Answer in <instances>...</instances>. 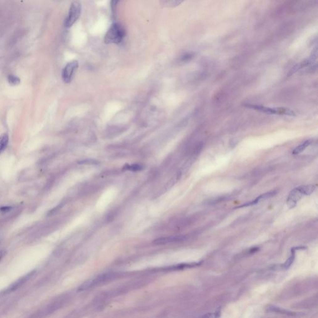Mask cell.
Instances as JSON below:
<instances>
[{"label":"cell","instance_id":"obj_8","mask_svg":"<svg viewBox=\"0 0 318 318\" xmlns=\"http://www.w3.org/2000/svg\"><path fill=\"white\" fill-rule=\"evenodd\" d=\"M267 310L270 312H274V313H276L278 314H281V315H284L289 316H298L300 315V313H299L291 311L289 310H286L284 308L275 306H271L268 307Z\"/></svg>","mask_w":318,"mask_h":318},{"label":"cell","instance_id":"obj_13","mask_svg":"<svg viewBox=\"0 0 318 318\" xmlns=\"http://www.w3.org/2000/svg\"><path fill=\"white\" fill-rule=\"evenodd\" d=\"M9 142V136L4 133L0 136V154L4 152Z\"/></svg>","mask_w":318,"mask_h":318},{"label":"cell","instance_id":"obj_4","mask_svg":"<svg viewBox=\"0 0 318 318\" xmlns=\"http://www.w3.org/2000/svg\"><path fill=\"white\" fill-rule=\"evenodd\" d=\"M303 196L304 195L298 187H296L291 190L286 201L288 208L290 209L295 208L297 202L303 197Z\"/></svg>","mask_w":318,"mask_h":318},{"label":"cell","instance_id":"obj_18","mask_svg":"<svg viewBox=\"0 0 318 318\" xmlns=\"http://www.w3.org/2000/svg\"><path fill=\"white\" fill-rule=\"evenodd\" d=\"M5 254H6V252H5V250H1V251H0V261H1V260H2V258L4 257Z\"/></svg>","mask_w":318,"mask_h":318},{"label":"cell","instance_id":"obj_6","mask_svg":"<svg viewBox=\"0 0 318 318\" xmlns=\"http://www.w3.org/2000/svg\"><path fill=\"white\" fill-rule=\"evenodd\" d=\"M34 272H31V273H29L28 274H27L26 276H24L23 277L19 279V280H18L16 282H15L14 283H13L9 287H8L7 289H6V290H4L3 292L1 293V294H3V295H4V294H7V293H9L11 292H13L14 291H15L16 289H17L19 287L21 286L23 284L26 283L31 277V276L33 275Z\"/></svg>","mask_w":318,"mask_h":318},{"label":"cell","instance_id":"obj_10","mask_svg":"<svg viewBox=\"0 0 318 318\" xmlns=\"http://www.w3.org/2000/svg\"><path fill=\"white\" fill-rule=\"evenodd\" d=\"M313 142V140L312 139H308V140H306V141L304 142L303 143H302L301 144H300V145H298V147H296L293 150V152L292 154H294V155H296V154H300L302 152H303L309 145H311V143Z\"/></svg>","mask_w":318,"mask_h":318},{"label":"cell","instance_id":"obj_9","mask_svg":"<svg viewBox=\"0 0 318 318\" xmlns=\"http://www.w3.org/2000/svg\"><path fill=\"white\" fill-rule=\"evenodd\" d=\"M312 62H313L312 61V60L310 58L305 60L304 61L301 62V63H300V64L296 65L295 66H294L289 70V71L288 73V75H293V73H296L297 71H298L299 70L301 69H303V68L308 66V65H310Z\"/></svg>","mask_w":318,"mask_h":318},{"label":"cell","instance_id":"obj_5","mask_svg":"<svg viewBox=\"0 0 318 318\" xmlns=\"http://www.w3.org/2000/svg\"><path fill=\"white\" fill-rule=\"evenodd\" d=\"M277 193V191H270V192H267V193H265L264 194H262L260 196H258L257 198H256L254 200H252L251 201H249L248 203H246L245 204H243L239 206H237L236 208H235V209L236 208H244V207H248V206H253V205H255L257 203H258L259 202H260L262 200H267V199H268V198H272L273 196H274L275 195H276Z\"/></svg>","mask_w":318,"mask_h":318},{"label":"cell","instance_id":"obj_12","mask_svg":"<svg viewBox=\"0 0 318 318\" xmlns=\"http://www.w3.org/2000/svg\"><path fill=\"white\" fill-rule=\"evenodd\" d=\"M298 188H300L303 195H310L315 191L316 189V186L313 185L300 186H298Z\"/></svg>","mask_w":318,"mask_h":318},{"label":"cell","instance_id":"obj_16","mask_svg":"<svg viewBox=\"0 0 318 318\" xmlns=\"http://www.w3.org/2000/svg\"><path fill=\"white\" fill-rule=\"evenodd\" d=\"M221 313L220 311H217L213 313H207L202 315L200 318H219L221 317Z\"/></svg>","mask_w":318,"mask_h":318},{"label":"cell","instance_id":"obj_14","mask_svg":"<svg viewBox=\"0 0 318 318\" xmlns=\"http://www.w3.org/2000/svg\"><path fill=\"white\" fill-rule=\"evenodd\" d=\"M295 252H296L295 248H292V249H291V254L290 257L286 260V261L282 265V268L287 269V268H288L292 265V263H293V262L295 260Z\"/></svg>","mask_w":318,"mask_h":318},{"label":"cell","instance_id":"obj_11","mask_svg":"<svg viewBox=\"0 0 318 318\" xmlns=\"http://www.w3.org/2000/svg\"><path fill=\"white\" fill-rule=\"evenodd\" d=\"M276 111H277V114H279V115H286V116H296V114L294 111L291 110V109L286 108V107H276Z\"/></svg>","mask_w":318,"mask_h":318},{"label":"cell","instance_id":"obj_2","mask_svg":"<svg viewBox=\"0 0 318 318\" xmlns=\"http://www.w3.org/2000/svg\"><path fill=\"white\" fill-rule=\"evenodd\" d=\"M81 11V6L80 3L74 1L71 4L68 16L65 20L66 28H71L79 19Z\"/></svg>","mask_w":318,"mask_h":318},{"label":"cell","instance_id":"obj_17","mask_svg":"<svg viewBox=\"0 0 318 318\" xmlns=\"http://www.w3.org/2000/svg\"><path fill=\"white\" fill-rule=\"evenodd\" d=\"M11 209H12V206H3V207H1L0 208V210H1V212H8V211H11Z\"/></svg>","mask_w":318,"mask_h":318},{"label":"cell","instance_id":"obj_15","mask_svg":"<svg viewBox=\"0 0 318 318\" xmlns=\"http://www.w3.org/2000/svg\"><path fill=\"white\" fill-rule=\"evenodd\" d=\"M8 81L11 86H15L20 84L21 79L14 75H9L8 76Z\"/></svg>","mask_w":318,"mask_h":318},{"label":"cell","instance_id":"obj_3","mask_svg":"<svg viewBox=\"0 0 318 318\" xmlns=\"http://www.w3.org/2000/svg\"><path fill=\"white\" fill-rule=\"evenodd\" d=\"M78 68V62L73 60L68 63L64 68L62 72V77L63 81L65 83H70L73 78L74 73Z\"/></svg>","mask_w":318,"mask_h":318},{"label":"cell","instance_id":"obj_7","mask_svg":"<svg viewBox=\"0 0 318 318\" xmlns=\"http://www.w3.org/2000/svg\"><path fill=\"white\" fill-rule=\"evenodd\" d=\"M244 106L268 114H277L276 107H268L262 105H252V104H244Z\"/></svg>","mask_w":318,"mask_h":318},{"label":"cell","instance_id":"obj_1","mask_svg":"<svg viewBox=\"0 0 318 318\" xmlns=\"http://www.w3.org/2000/svg\"><path fill=\"white\" fill-rule=\"evenodd\" d=\"M125 35V29L121 24L118 23H114L107 31L104 40L106 44H119L123 40Z\"/></svg>","mask_w":318,"mask_h":318}]
</instances>
